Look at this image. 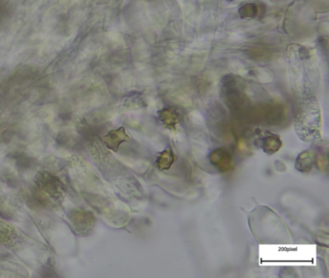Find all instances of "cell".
Instances as JSON below:
<instances>
[{"label": "cell", "mask_w": 329, "mask_h": 278, "mask_svg": "<svg viewBox=\"0 0 329 278\" xmlns=\"http://www.w3.org/2000/svg\"><path fill=\"white\" fill-rule=\"evenodd\" d=\"M37 185L40 187H42L45 191H46L49 195L55 197H58L61 194V189H62V184L59 180L50 175L49 173L46 172H42L37 176L36 180Z\"/></svg>", "instance_id": "obj_1"}, {"label": "cell", "mask_w": 329, "mask_h": 278, "mask_svg": "<svg viewBox=\"0 0 329 278\" xmlns=\"http://www.w3.org/2000/svg\"><path fill=\"white\" fill-rule=\"evenodd\" d=\"M176 114L175 109L173 108H166L161 112V119L164 122L165 125L169 127V125H176Z\"/></svg>", "instance_id": "obj_8"}, {"label": "cell", "mask_w": 329, "mask_h": 278, "mask_svg": "<svg viewBox=\"0 0 329 278\" xmlns=\"http://www.w3.org/2000/svg\"><path fill=\"white\" fill-rule=\"evenodd\" d=\"M281 140L279 138L275 137V136H271L268 139H266L265 142V151L266 153L269 154H273L274 152L278 151L279 148L281 147Z\"/></svg>", "instance_id": "obj_6"}, {"label": "cell", "mask_w": 329, "mask_h": 278, "mask_svg": "<svg viewBox=\"0 0 329 278\" xmlns=\"http://www.w3.org/2000/svg\"><path fill=\"white\" fill-rule=\"evenodd\" d=\"M209 160L212 165L222 172L228 171L232 165L231 154L225 149L214 150L209 155Z\"/></svg>", "instance_id": "obj_2"}, {"label": "cell", "mask_w": 329, "mask_h": 278, "mask_svg": "<svg viewBox=\"0 0 329 278\" xmlns=\"http://www.w3.org/2000/svg\"><path fill=\"white\" fill-rule=\"evenodd\" d=\"M314 154L310 151L304 152L299 155L296 167L302 172H308L314 165Z\"/></svg>", "instance_id": "obj_4"}, {"label": "cell", "mask_w": 329, "mask_h": 278, "mask_svg": "<svg viewBox=\"0 0 329 278\" xmlns=\"http://www.w3.org/2000/svg\"><path fill=\"white\" fill-rule=\"evenodd\" d=\"M128 139L129 137L127 136L125 130L121 128L117 131H112L110 134H108L105 138V141L109 148L117 150L120 144L128 140Z\"/></svg>", "instance_id": "obj_3"}, {"label": "cell", "mask_w": 329, "mask_h": 278, "mask_svg": "<svg viewBox=\"0 0 329 278\" xmlns=\"http://www.w3.org/2000/svg\"><path fill=\"white\" fill-rule=\"evenodd\" d=\"M174 161V154L170 150H165L158 158V166L162 170L168 169Z\"/></svg>", "instance_id": "obj_5"}, {"label": "cell", "mask_w": 329, "mask_h": 278, "mask_svg": "<svg viewBox=\"0 0 329 278\" xmlns=\"http://www.w3.org/2000/svg\"><path fill=\"white\" fill-rule=\"evenodd\" d=\"M258 14V7L254 3H245L239 9V15L242 17H255Z\"/></svg>", "instance_id": "obj_7"}, {"label": "cell", "mask_w": 329, "mask_h": 278, "mask_svg": "<svg viewBox=\"0 0 329 278\" xmlns=\"http://www.w3.org/2000/svg\"><path fill=\"white\" fill-rule=\"evenodd\" d=\"M16 155H14V158L16 161V165L19 167V168H22V169H26V168H29L30 166L32 165V158L29 157L28 155H26L25 154H15Z\"/></svg>", "instance_id": "obj_9"}]
</instances>
